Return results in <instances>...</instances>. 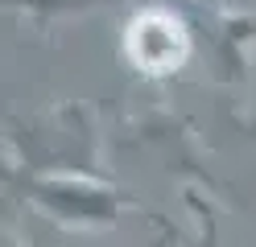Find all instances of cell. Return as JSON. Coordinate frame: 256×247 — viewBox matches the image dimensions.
Segmentation results:
<instances>
[{
    "label": "cell",
    "mask_w": 256,
    "mask_h": 247,
    "mask_svg": "<svg viewBox=\"0 0 256 247\" xmlns=\"http://www.w3.org/2000/svg\"><path fill=\"white\" fill-rule=\"evenodd\" d=\"M124 58L140 74H174L190 58V33L186 21L170 8H140L124 25Z\"/></svg>",
    "instance_id": "1"
}]
</instances>
